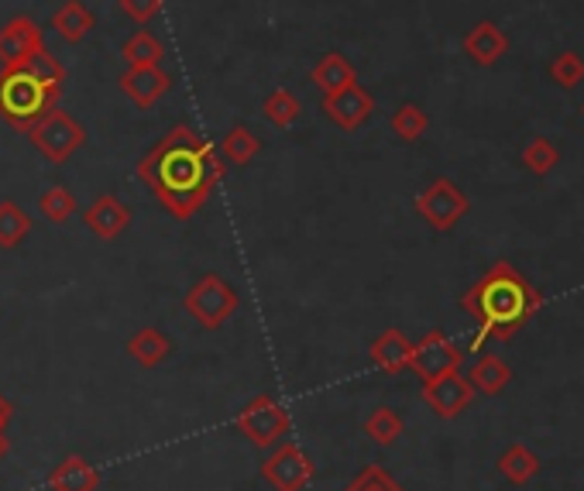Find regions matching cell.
<instances>
[{
  "label": "cell",
  "instance_id": "cell-1",
  "mask_svg": "<svg viewBox=\"0 0 584 491\" xmlns=\"http://www.w3.org/2000/svg\"><path fill=\"white\" fill-rule=\"evenodd\" d=\"M138 179L176 221H190L224 179V162L197 128L176 125L138 162Z\"/></svg>",
  "mask_w": 584,
  "mask_h": 491
},
{
  "label": "cell",
  "instance_id": "cell-2",
  "mask_svg": "<svg viewBox=\"0 0 584 491\" xmlns=\"http://www.w3.org/2000/svg\"><path fill=\"white\" fill-rule=\"evenodd\" d=\"M460 306L481 327L475 337V348H478L488 337L491 341H512L543 310V296L512 261H496L460 296Z\"/></svg>",
  "mask_w": 584,
  "mask_h": 491
},
{
  "label": "cell",
  "instance_id": "cell-3",
  "mask_svg": "<svg viewBox=\"0 0 584 491\" xmlns=\"http://www.w3.org/2000/svg\"><path fill=\"white\" fill-rule=\"evenodd\" d=\"M66 70L49 49L21 58L14 66H0V117L18 131H32L45 114L59 107Z\"/></svg>",
  "mask_w": 584,
  "mask_h": 491
},
{
  "label": "cell",
  "instance_id": "cell-4",
  "mask_svg": "<svg viewBox=\"0 0 584 491\" xmlns=\"http://www.w3.org/2000/svg\"><path fill=\"white\" fill-rule=\"evenodd\" d=\"M234 426H237V434L244 440H252L255 447H275L289 434L293 419L275 395H255L252 403L237 413Z\"/></svg>",
  "mask_w": 584,
  "mask_h": 491
},
{
  "label": "cell",
  "instance_id": "cell-5",
  "mask_svg": "<svg viewBox=\"0 0 584 491\" xmlns=\"http://www.w3.org/2000/svg\"><path fill=\"white\" fill-rule=\"evenodd\" d=\"M413 206H416V213L420 217L434 227V231H440V234H447V231H454L460 221L468 217V210H471V200H468V193L457 186V182H450V179H434L429 186L413 200Z\"/></svg>",
  "mask_w": 584,
  "mask_h": 491
},
{
  "label": "cell",
  "instance_id": "cell-6",
  "mask_svg": "<svg viewBox=\"0 0 584 491\" xmlns=\"http://www.w3.org/2000/svg\"><path fill=\"white\" fill-rule=\"evenodd\" d=\"M237 292L231 282H224L221 275H203V279L187 292V313L203 327V330H217L237 313Z\"/></svg>",
  "mask_w": 584,
  "mask_h": 491
},
{
  "label": "cell",
  "instance_id": "cell-7",
  "mask_svg": "<svg viewBox=\"0 0 584 491\" xmlns=\"http://www.w3.org/2000/svg\"><path fill=\"white\" fill-rule=\"evenodd\" d=\"M28 141H32L49 162L63 166V162H70L76 151L83 148L86 131H83V125H79L76 117H70L66 110L55 107L52 114H45V117L39 120L32 131H28Z\"/></svg>",
  "mask_w": 584,
  "mask_h": 491
},
{
  "label": "cell",
  "instance_id": "cell-8",
  "mask_svg": "<svg viewBox=\"0 0 584 491\" xmlns=\"http://www.w3.org/2000/svg\"><path fill=\"white\" fill-rule=\"evenodd\" d=\"M262 478L272 491H302L317 478L314 457L306 453L299 444H279L265 460H262Z\"/></svg>",
  "mask_w": 584,
  "mask_h": 491
},
{
  "label": "cell",
  "instance_id": "cell-9",
  "mask_svg": "<svg viewBox=\"0 0 584 491\" xmlns=\"http://www.w3.org/2000/svg\"><path fill=\"white\" fill-rule=\"evenodd\" d=\"M460 361H465V354H460V348L450 341V337L440 330H429L413 344L410 372H416L420 382H434L447 372H460Z\"/></svg>",
  "mask_w": 584,
  "mask_h": 491
},
{
  "label": "cell",
  "instance_id": "cell-10",
  "mask_svg": "<svg viewBox=\"0 0 584 491\" xmlns=\"http://www.w3.org/2000/svg\"><path fill=\"white\" fill-rule=\"evenodd\" d=\"M471 398H475V388L460 372H447L434 382H423V403L440 419H457L471 406Z\"/></svg>",
  "mask_w": 584,
  "mask_h": 491
},
{
  "label": "cell",
  "instance_id": "cell-11",
  "mask_svg": "<svg viewBox=\"0 0 584 491\" xmlns=\"http://www.w3.org/2000/svg\"><path fill=\"white\" fill-rule=\"evenodd\" d=\"M375 110V97L368 94L361 83H351L344 89H337V94L323 97V114L333 120L341 131H358L368 117Z\"/></svg>",
  "mask_w": 584,
  "mask_h": 491
},
{
  "label": "cell",
  "instance_id": "cell-12",
  "mask_svg": "<svg viewBox=\"0 0 584 491\" xmlns=\"http://www.w3.org/2000/svg\"><path fill=\"white\" fill-rule=\"evenodd\" d=\"M42 49H45V35L32 18L21 14L0 28V66H14V63H21V58L35 55Z\"/></svg>",
  "mask_w": 584,
  "mask_h": 491
},
{
  "label": "cell",
  "instance_id": "cell-13",
  "mask_svg": "<svg viewBox=\"0 0 584 491\" xmlns=\"http://www.w3.org/2000/svg\"><path fill=\"white\" fill-rule=\"evenodd\" d=\"M120 89L131 104L148 110L172 89V76L162 66H128V73L120 76Z\"/></svg>",
  "mask_w": 584,
  "mask_h": 491
},
{
  "label": "cell",
  "instance_id": "cell-14",
  "mask_svg": "<svg viewBox=\"0 0 584 491\" xmlns=\"http://www.w3.org/2000/svg\"><path fill=\"white\" fill-rule=\"evenodd\" d=\"M410 354H413V341L395 327L382 330L372 341V348H368V357H372V364L385 375H403L410 367Z\"/></svg>",
  "mask_w": 584,
  "mask_h": 491
},
{
  "label": "cell",
  "instance_id": "cell-15",
  "mask_svg": "<svg viewBox=\"0 0 584 491\" xmlns=\"http://www.w3.org/2000/svg\"><path fill=\"white\" fill-rule=\"evenodd\" d=\"M86 227L94 231L100 241H114V237H120V234L131 227V210L120 203L117 196L104 193V196H97L94 203H89Z\"/></svg>",
  "mask_w": 584,
  "mask_h": 491
},
{
  "label": "cell",
  "instance_id": "cell-16",
  "mask_svg": "<svg viewBox=\"0 0 584 491\" xmlns=\"http://www.w3.org/2000/svg\"><path fill=\"white\" fill-rule=\"evenodd\" d=\"M49 488L52 491H97L100 488V468H94L79 453H70L52 468Z\"/></svg>",
  "mask_w": 584,
  "mask_h": 491
},
{
  "label": "cell",
  "instance_id": "cell-17",
  "mask_svg": "<svg viewBox=\"0 0 584 491\" xmlns=\"http://www.w3.org/2000/svg\"><path fill=\"white\" fill-rule=\"evenodd\" d=\"M465 52L471 55V63L478 66H496L499 58L509 52V39L496 21H478L471 32L465 35Z\"/></svg>",
  "mask_w": 584,
  "mask_h": 491
},
{
  "label": "cell",
  "instance_id": "cell-18",
  "mask_svg": "<svg viewBox=\"0 0 584 491\" xmlns=\"http://www.w3.org/2000/svg\"><path fill=\"white\" fill-rule=\"evenodd\" d=\"M310 83L320 89L323 97H330V94H337V89H344V86L358 83V73H354V66L348 63V55L327 52L320 63L310 70Z\"/></svg>",
  "mask_w": 584,
  "mask_h": 491
},
{
  "label": "cell",
  "instance_id": "cell-19",
  "mask_svg": "<svg viewBox=\"0 0 584 491\" xmlns=\"http://www.w3.org/2000/svg\"><path fill=\"white\" fill-rule=\"evenodd\" d=\"M52 28L59 32V39H66L70 45H76V42H83L89 32H94L97 18L86 4H79V0H66V4L52 14Z\"/></svg>",
  "mask_w": 584,
  "mask_h": 491
},
{
  "label": "cell",
  "instance_id": "cell-20",
  "mask_svg": "<svg viewBox=\"0 0 584 491\" xmlns=\"http://www.w3.org/2000/svg\"><path fill=\"white\" fill-rule=\"evenodd\" d=\"M128 354L138 367H159L172 354V341L159 327H141L128 341Z\"/></svg>",
  "mask_w": 584,
  "mask_h": 491
},
{
  "label": "cell",
  "instance_id": "cell-21",
  "mask_svg": "<svg viewBox=\"0 0 584 491\" xmlns=\"http://www.w3.org/2000/svg\"><path fill=\"white\" fill-rule=\"evenodd\" d=\"M468 382H471V388L481 392V395H502L506 385L512 382V367H509L502 357H496V354H485V357L475 361Z\"/></svg>",
  "mask_w": 584,
  "mask_h": 491
},
{
  "label": "cell",
  "instance_id": "cell-22",
  "mask_svg": "<svg viewBox=\"0 0 584 491\" xmlns=\"http://www.w3.org/2000/svg\"><path fill=\"white\" fill-rule=\"evenodd\" d=\"M499 471L509 484L522 488L530 484L540 474V457L527 447V444H512L502 457H499Z\"/></svg>",
  "mask_w": 584,
  "mask_h": 491
},
{
  "label": "cell",
  "instance_id": "cell-23",
  "mask_svg": "<svg viewBox=\"0 0 584 491\" xmlns=\"http://www.w3.org/2000/svg\"><path fill=\"white\" fill-rule=\"evenodd\" d=\"M403 429H406V423L392 406H379L372 416L364 419V437L375 440L379 447H392L399 437H403Z\"/></svg>",
  "mask_w": 584,
  "mask_h": 491
},
{
  "label": "cell",
  "instance_id": "cell-24",
  "mask_svg": "<svg viewBox=\"0 0 584 491\" xmlns=\"http://www.w3.org/2000/svg\"><path fill=\"white\" fill-rule=\"evenodd\" d=\"M120 58H125L128 66H162L166 45L141 28L138 35H131V39L125 42V49H120Z\"/></svg>",
  "mask_w": 584,
  "mask_h": 491
},
{
  "label": "cell",
  "instance_id": "cell-25",
  "mask_svg": "<svg viewBox=\"0 0 584 491\" xmlns=\"http://www.w3.org/2000/svg\"><path fill=\"white\" fill-rule=\"evenodd\" d=\"M258 151H262V138L248 125H234L224 135V159L234 162V166H248Z\"/></svg>",
  "mask_w": 584,
  "mask_h": 491
},
{
  "label": "cell",
  "instance_id": "cell-26",
  "mask_svg": "<svg viewBox=\"0 0 584 491\" xmlns=\"http://www.w3.org/2000/svg\"><path fill=\"white\" fill-rule=\"evenodd\" d=\"M262 114L272 128H293L302 114V104L296 100L293 89H275V94H268V100L262 104Z\"/></svg>",
  "mask_w": 584,
  "mask_h": 491
},
{
  "label": "cell",
  "instance_id": "cell-27",
  "mask_svg": "<svg viewBox=\"0 0 584 491\" xmlns=\"http://www.w3.org/2000/svg\"><path fill=\"white\" fill-rule=\"evenodd\" d=\"M28 231H32V217L14 200L0 203V248H18Z\"/></svg>",
  "mask_w": 584,
  "mask_h": 491
},
{
  "label": "cell",
  "instance_id": "cell-28",
  "mask_svg": "<svg viewBox=\"0 0 584 491\" xmlns=\"http://www.w3.org/2000/svg\"><path fill=\"white\" fill-rule=\"evenodd\" d=\"M426 128H429V117L420 104H403L392 114V131L403 141H420L426 135Z\"/></svg>",
  "mask_w": 584,
  "mask_h": 491
},
{
  "label": "cell",
  "instance_id": "cell-29",
  "mask_svg": "<svg viewBox=\"0 0 584 491\" xmlns=\"http://www.w3.org/2000/svg\"><path fill=\"white\" fill-rule=\"evenodd\" d=\"M561 162V151L553 148V141L546 138H533L527 148H522V166H527L533 175H550Z\"/></svg>",
  "mask_w": 584,
  "mask_h": 491
},
{
  "label": "cell",
  "instance_id": "cell-30",
  "mask_svg": "<svg viewBox=\"0 0 584 491\" xmlns=\"http://www.w3.org/2000/svg\"><path fill=\"white\" fill-rule=\"evenodd\" d=\"M39 206H42V213H45V221L66 224L73 213H76V196H73L66 186H52L49 193H42Z\"/></svg>",
  "mask_w": 584,
  "mask_h": 491
},
{
  "label": "cell",
  "instance_id": "cell-31",
  "mask_svg": "<svg viewBox=\"0 0 584 491\" xmlns=\"http://www.w3.org/2000/svg\"><path fill=\"white\" fill-rule=\"evenodd\" d=\"M344 491H406V488L399 484L382 465H368V468H361V474L351 478V484H344Z\"/></svg>",
  "mask_w": 584,
  "mask_h": 491
},
{
  "label": "cell",
  "instance_id": "cell-32",
  "mask_svg": "<svg viewBox=\"0 0 584 491\" xmlns=\"http://www.w3.org/2000/svg\"><path fill=\"white\" fill-rule=\"evenodd\" d=\"M550 76H553V83L558 86H564V89H574L577 83H584V58L577 55V52H561L558 58L550 63Z\"/></svg>",
  "mask_w": 584,
  "mask_h": 491
},
{
  "label": "cell",
  "instance_id": "cell-33",
  "mask_svg": "<svg viewBox=\"0 0 584 491\" xmlns=\"http://www.w3.org/2000/svg\"><path fill=\"white\" fill-rule=\"evenodd\" d=\"M120 11H125L135 24H148L162 11V0H117Z\"/></svg>",
  "mask_w": 584,
  "mask_h": 491
},
{
  "label": "cell",
  "instance_id": "cell-34",
  "mask_svg": "<svg viewBox=\"0 0 584 491\" xmlns=\"http://www.w3.org/2000/svg\"><path fill=\"white\" fill-rule=\"evenodd\" d=\"M11 419H14V403L8 395H0V429H8Z\"/></svg>",
  "mask_w": 584,
  "mask_h": 491
},
{
  "label": "cell",
  "instance_id": "cell-35",
  "mask_svg": "<svg viewBox=\"0 0 584 491\" xmlns=\"http://www.w3.org/2000/svg\"><path fill=\"white\" fill-rule=\"evenodd\" d=\"M8 450H11V440H8V429H0V460L8 457Z\"/></svg>",
  "mask_w": 584,
  "mask_h": 491
}]
</instances>
